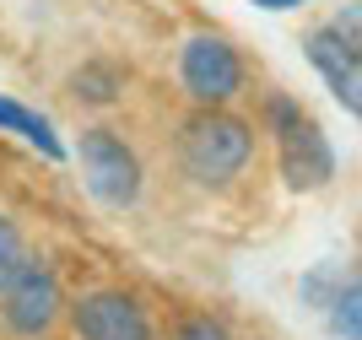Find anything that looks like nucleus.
<instances>
[{
	"instance_id": "1",
	"label": "nucleus",
	"mask_w": 362,
	"mask_h": 340,
	"mask_svg": "<svg viewBox=\"0 0 362 340\" xmlns=\"http://www.w3.org/2000/svg\"><path fill=\"white\" fill-rule=\"evenodd\" d=\"M255 157V130L227 108H195L179 124V168L200 189H227Z\"/></svg>"
},
{
	"instance_id": "2",
	"label": "nucleus",
	"mask_w": 362,
	"mask_h": 340,
	"mask_svg": "<svg viewBox=\"0 0 362 340\" xmlns=\"http://www.w3.org/2000/svg\"><path fill=\"white\" fill-rule=\"evenodd\" d=\"M265 124H271V135H276L281 178H287L292 194H314L335 178V151H330V141H325V130H319L292 98L271 92V98H265Z\"/></svg>"
},
{
	"instance_id": "3",
	"label": "nucleus",
	"mask_w": 362,
	"mask_h": 340,
	"mask_svg": "<svg viewBox=\"0 0 362 340\" xmlns=\"http://www.w3.org/2000/svg\"><path fill=\"white\" fill-rule=\"evenodd\" d=\"M76 157H81V178H87V194L108 211H130L146 189V173H141V157L130 151V141L114 130H81L76 141Z\"/></svg>"
},
{
	"instance_id": "4",
	"label": "nucleus",
	"mask_w": 362,
	"mask_h": 340,
	"mask_svg": "<svg viewBox=\"0 0 362 340\" xmlns=\"http://www.w3.org/2000/svg\"><path fill=\"white\" fill-rule=\"evenodd\" d=\"M65 313V292H60V276L44 265V259H28L11 270V281L0 286V324L11 329L16 340H44L49 329L60 324Z\"/></svg>"
},
{
	"instance_id": "5",
	"label": "nucleus",
	"mask_w": 362,
	"mask_h": 340,
	"mask_svg": "<svg viewBox=\"0 0 362 340\" xmlns=\"http://www.w3.org/2000/svg\"><path fill=\"white\" fill-rule=\"evenodd\" d=\"M179 81L195 108H227L243 92V59L222 33H195L179 49Z\"/></svg>"
},
{
	"instance_id": "6",
	"label": "nucleus",
	"mask_w": 362,
	"mask_h": 340,
	"mask_svg": "<svg viewBox=\"0 0 362 340\" xmlns=\"http://www.w3.org/2000/svg\"><path fill=\"white\" fill-rule=\"evenodd\" d=\"M71 329L76 340H157V324L141 297L119 286H98V292L71 303Z\"/></svg>"
},
{
	"instance_id": "7",
	"label": "nucleus",
	"mask_w": 362,
	"mask_h": 340,
	"mask_svg": "<svg viewBox=\"0 0 362 340\" xmlns=\"http://www.w3.org/2000/svg\"><path fill=\"white\" fill-rule=\"evenodd\" d=\"M303 54L325 76V87L341 98L346 114H362V44H346L335 28H314L303 38Z\"/></svg>"
},
{
	"instance_id": "8",
	"label": "nucleus",
	"mask_w": 362,
	"mask_h": 340,
	"mask_svg": "<svg viewBox=\"0 0 362 340\" xmlns=\"http://www.w3.org/2000/svg\"><path fill=\"white\" fill-rule=\"evenodd\" d=\"M0 130L22 135L28 146H38V151H44V157H54V163H60V157H65V146H60V135H54V124H49L44 114H33V108L11 103V98H0Z\"/></svg>"
},
{
	"instance_id": "9",
	"label": "nucleus",
	"mask_w": 362,
	"mask_h": 340,
	"mask_svg": "<svg viewBox=\"0 0 362 340\" xmlns=\"http://www.w3.org/2000/svg\"><path fill=\"white\" fill-rule=\"evenodd\" d=\"M325 319H330V335L362 340V286H357V276H346V281L335 286V297L325 303Z\"/></svg>"
},
{
	"instance_id": "10",
	"label": "nucleus",
	"mask_w": 362,
	"mask_h": 340,
	"mask_svg": "<svg viewBox=\"0 0 362 340\" xmlns=\"http://www.w3.org/2000/svg\"><path fill=\"white\" fill-rule=\"evenodd\" d=\"M71 98L76 103H114L119 98V71L114 65H81L71 76Z\"/></svg>"
},
{
	"instance_id": "11",
	"label": "nucleus",
	"mask_w": 362,
	"mask_h": 340,
	"mask_svg": "<svg viewBox=\"0 0 362 340\" xmlns=\"http://www.w3.org/2000/svg\"><path fill=\"white\" fill-rule=\"evenodd\" d=\"M22 254H28V243H22V227H16L11 216H0V286L11 281V270L22 265Z\"/></svg>"
},
{
	"instance_id": "12",
	"label": "nucleus",
	"mask_w": 362,
	"mask_h": 340,
	"mask_svg": "<svg viewBox=\"0 0 362 340\" xmlns=\"http://www.w3.org/2000/svg\"><path fill=\"white\" fill-rule=\"evenodd\" d=\"M168 340H233V335H227V324H222V319H211V313H189Z\"/></svg>"
},
{
	"instance_id": "13",
	"label": "nucleus",
	"mask_w": 362,
	"mask_h": 340,
	"mask_svg": "<svg viewBox=\"0 0 362 340\" xmlns=\"http://www.w3.org/2000/svg\"><path fill=\"white\" fill-rule=\"evenodd\" d=\"M330 28L341 33V38H346V44H362V11H357V6H346V11L335 16Z\"/></svg>"
},
{
	"instance_id": "14",
	"label": "nucleus",
	"mask_w": 362,
	"mask_h": 340,
	"mask_svg": "<svg viewBox=\"0 0 362 340\" xmlns=\"http://www.w3.org/2000/svg\"><path fill=\"white\" fill-rule=\"evenodd\" d=\"M255 6H265V11H298L303 0H255Z\"/></svg>"
}]
</instances>
